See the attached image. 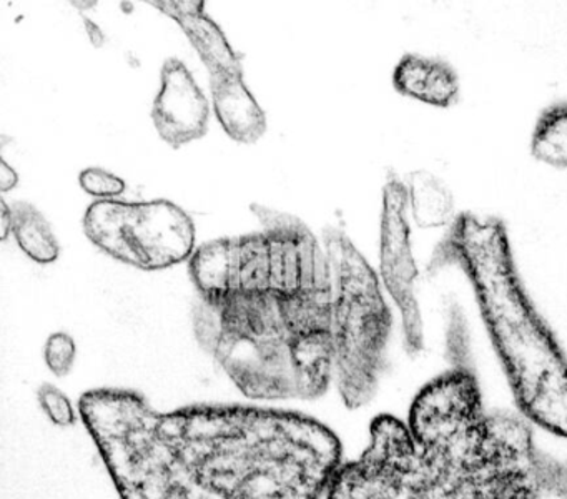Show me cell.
Instances as JSON below:
<instances>
[{
	"mask_svg": "<svg viewBox=\"0 0 567 499\" xmlns=\"http://www.w3.org/2000/svg\"><path fill=\"white\" fill-rule=\"evenodd\" d=\"M154 6L181 26L212 75L244 72L240 55L235 52L220 27L205 13L204 2L168 0L154 2Z\"/></svg>",
	"mask_w": 567,
	"mask_h": 499,
	"instance_id": "obj_8",
	"label": "cell"
},
{
	"mask_svg": "<svg viewBox=\"0 0 567 499\" xmlns=\"http://www.w3.org/2000/svg\"><path fill=\"white\" fill-rule=\"evenodd\" d=\"M14 210V235L19 248L41 265L54 263L61 255V246L52 232L51 223L31 203L19 202Z\"/></svg>",
	"mask_w": 567,
	"mask_h": 499,
	"instance_id": "obj_14",
	"label": "cell"
},
{
	"mask_svg": "<svg viewBox=\"0 0 567 499\" xmlns=\"http://www.w3.org/2000/svg\"><path fill=\"white\" fill-rule=\"evenodd\" d=\"M456 266L470 279L514 401L529 422L567 438V358L530 302L503 220L456 215L427 272Z\"/></svg>",
	"mask_w": 567,
	"mask_h": 499,
	"instance_id": "obj_3",
	"label": "cell"
},
{
	"mask_svg": "<svg viewBox=\"0 0 567 499\" xmlns=\"http://www.w3.org/2000/svg\"><path fill=\"white\" fill-rule=\"evenodd\" d=\"M87 238L102 252L135 268H171L194 255L195 225L171 200H97L84 216Z\"/></svg>",
	"mask_w": 567,
	"mask_h": 499,
	"instance_id": "obj_5",
	"label": "cell"
},
{
	"mask_svg": "<svg viewBox=\"0 0 567 499\" xmlns=\"http://www.w3.org/2000/svg\"><path fill=\"white\" fill-rule=\"evenodd\" d=\"M78 345L69 333L58 332L49 336L44 346V359L49 371L58 378H65L74 369Z\"/></svg>",
	"mask_w": 567,
	"mask_h": 499,
	"instance_id": "obj_17",
	"label": "cell"
},
{
	"mask_svg": "<svg viewBox=\"0 0 567 499\" xmlns=\"http://www.w3.org/2000/svg\"><path fill=\"white\" fill-rule=\"evenodd\" d=\"M327 499H567V462L534 445L523 415L487 411L460 359L417 393L406 422L380 415Z\"/></svg>",
	"mask_w": 567,
	"mask_h": 499,
	"instance_id": "obj_2",
	"label": "cell"
},
{
	"mask_svg": "<svg viewBox=\"0 0 567 499\" xmlns=\"http://www.w3.org/2000/svg\"><path fill=\"white\" fill-rule=\"evenodd\" d=\"M192 282L200 299L218 306L231 295V238L212 240L188 259Z\"/></svg>",
	"mask_w": 567,
	"mask_h": 499,
	"instance_id": "obj_11",
	"label": "cell"
},
{
	"mask_svg": "<svg viewBox=\"0 0 567 499\" xmlns=\"http://www.w3.org/2000/svg\"><path fill=\"white\" fill-rule=\"evenodd\" d=\"M408 205L420 228H440L456 218L454 195L446 182L427 170H416L406 182Z\"/></svg>",
	"mask_w": 567,
	"mask_h": 499,
	"instance_id": "obj_13",
	"label": "cell"
},
{
	"mask_svg": "<svg viewBox=\"0 0 567 499\" xmlns=\"http://www.w3.org/2000/svg\"><path fill=\"white\" fill-rule=\"evenodd\" d=\"M231 293H270V238L267 233L231 238Z\"/></svg>",
	"mask_w": 567,
	"mask_h": 499,
	"instance_id": "obj_12",
	"label": "cell"
},
{
	"mask_svg": "<svg viewBox=\"0 0 567 499\" xmlns=\"http://www.w3.org/2000/svg\"><path fill=\"white\" fill-rule=\"evenodd\" d=\"M152 120L158 135L172 149H181L207 133L210 103L182 60L168 59L162 67Z\"/></svg>",
	"mask_w": 567,
	"mask_h": 499,
	"instance_id": "obj_7",
	"label": "cell"
},
{
	"mask_svg": "<svg viewBox=\"0 0 567 499\" xmlns=\"http://www.w3.org/2000/svg\"><path fill=\"white\" fill-rule=\"evenodd\" d=\"M19 183V175L6 160H0V192L8 193L16 189Z\"/></svg>",
	"mask_w": 567,
	"mask_h": 499,
	"instance_id": "obj_20",
	"label": "cell"
},
{
	"mask_svg": "<svg viewBox=\"0 0 567 499\" xmlns=\"http://www.w3.org/2000/svg\"><path fill=\"white\" fill-rule=\"evenodd\" d=\"M214 112L235 142L255 143L267 132V115L245 83L244 72L212 75Z\"/></svg>",
	"mask_w": 567,
	"mask_h": 499,
	"instance_id": "obj_9",
	"label": "cell"
},
{
	"mask_svg": "<svg viewBox=\"0 0 567 499\" xmlns=\"http://www.w3.org/2000/svg\"><path fill=\"white\" fill-rule=\"evenodd\" d=\"M333 289V323L338 345V395L350 409L374 398L386 363L393 315L377 272L338 230L324 233Z\"/></svg>",
	"mask_w": 567,
	"mask_h": 499,
	"instance_id": "obj_4",
	"label": "cell"
},
{
	"mask_svg": "<svg viewBox=\"0 0 567 499\" xmlns=\"http://www.w3.org/2000/svg\"><path fill=\"white\" fill-rule=\"evenodd\" d=\"M79 411L121 499H320L343 465L333 429L291 409L161 411L134 389L97 388Z\"/></svg>",
	"mask_w": 567,
	"mask_h": 499,
	"instance_id": "obj_1",
	"label": "cell"
},
{
	"mask_svg": "<svg viewBox=\"0 0 567 499\" xmlns=\"http://www.w3.org/2000/svg\"><path fill=\"white\" fill-rule=\"evenodd\" d=\"M85 29H87L89 37H91V42L94 43L95 47H102L105 42L104 32L99 29L97 23L92 22L91 19H84Z\"/></svg>",
	"mask_w": 567,
	"mask_h": 499,
	"instance_id": "obj_21",
	"label": "cell"
},
{
	"mask_svg": "<svg viewBox=\"0 0 567 499\" xmlns=\"http://www.w3.org/2000/svg\"><path fill=\"white\" fill-rule=\"evenodd\" d=\"M79 183L87 195L97 200H118L127 190L124 179L99 166L82 170Z\"/></svg>",
	"mask_w": 567,
	"mask_h": 499,
	"instance_id": "obj_18",
	"label": "cell"
},
{
	"mask_svg": "<svg viewBox=\"0 0 567 499\" xmlns=\"http://www.w3.org/2000/svg\"><path fill=\"white\" fill-rule=\"evenodd\" d=\"M406 183L390 176L383 189L380 228V276L403 322L404 346L411 356L424 349V325L416 295L420 269L411 246Z\"/></svg>",
	"mask_w": 567,
	"mask_h": 499,
	"instance_id": "obj_6",
	"label": "cell"
},
{
	"mask_svg": "<svg viewBox=\"0 0 567 499\" xmlns=\"http://www.w3.org/2000/svg\"><path fill=\"white\" fill-rule=\"evenodd\" d=\"M38 401L52 425L59 426V428H72L78 425V409L59 386L52 385V383H42L38 389Z\"/></svg>",
	"mask_w": 567,
	"mask_h": 499,
	"instance_id": "obj_16",
	"label": "cell"
},
{
	"mask_svg": "<svg viewBox=\"0 0 567 499\" xmlns=\"http://www.w3.org/2000/svg\"><path fill=\"white\" fill-rule=\"evenodd\" d=\"M398 93L437 109H450L460 100V77L441 59L406 53L393 70Z\"/></svg>",
	"mask_w": 567,
	"mask_h": 499,
	"instance_id": "obj_10",
	"label": "cell"
},
{
	"mask_svg": "<svg viewBox=\"0 0 567 499\" xmlns=\"http://www.w3.org/2000/svg\"><path fill=\"white\" fill-rule=\"evenodd\" d=\"M14 233V210L4 198H0V240L6 242Z\"/></svg>",
	"mask_w": 567,
	"mask_h": 499,
	"instance_id": "obj_19",
	"label": "cell"
},
{
	"mask_svg": "<svg viewBox=\"0 0 567 499\" xmlns=\"http://www.w3.org/2000/svg\"><path fill=\"white\" fill-rule=\"evenodd\" d=\"M530 153L540 163L567 169V102H556L540 112L530 139Z\"/></svg>",
	"mask_w": 567,
	"mask_h": 499,
	"instance_id": "obj_15",
	"label": "cell"
}]
</instances>
